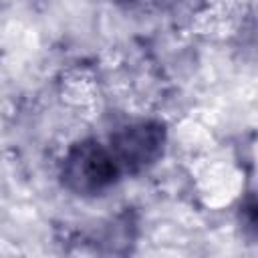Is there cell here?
<instances>
[{
  "label": "cell",
  "mask_w": 258,
  "mask_h": 258,
  "mask_svg": "<svg viewBox=\"0 0 258 258\" xmlns=\"http://www.w3.org/2000/svg\"><path fill=\"white\" fill-rule=\"evenodd\" d=\"M56 181L75 200L99 202L113 194L125 177L105 139L83 135L64 145L56 161Z\"/></svg>",
  "instance_id": "6da1fadb"
},
{
  "label": "cell",
  "mask_w": 258,
  "mask_h": 258,
  "mask_svg": "<svg viewBox=\"0 0 258 258\" xmlns=\"http://www.w3.org/2000/svg\"><path fill=\"white\" fill-rule=\"evenodd\" d=\"M125 179L157 167L169 149V125L157 115H129L103 135Z\"/></svg>",
  "instance_id": "7a4b0ae2"
}]
</instances>
